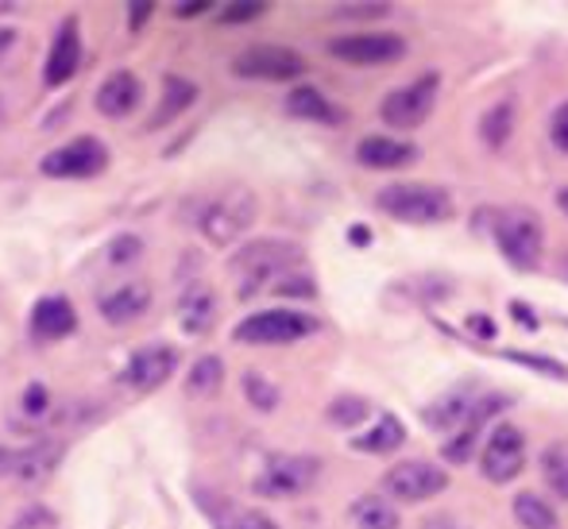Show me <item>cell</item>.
Wrapping results in <instances>:
<instances>
[{
  "instance_id": "1",
  "label": "cell",
  "mask_w": 568,
  "mask_h": 529,
  "mask_svg": "<svg viewBox=\"0 0 568 529\" xmlns=\"http://www.w3.org/2000/svg\"><path fill=\"white\" fill-rule=\"evenodd\" d=\"M306 255L298 244H286V240H252L232 255V275H236V294L240 298H252V294L267 291L278 275H298L294 267H302Z\"/></svg>"
},
{
  "instance_id": "2",
  "label": "cell",
  "mask_w": 568,
  "mask_h": 529,
  "mask_svg": "<svg viewBox=\"0 0 568 529\" xmlns=\"http://www.w3.org/2000/svg\"><path fill=\"white\" fill-rule=\"evenodd\" d=\"M255 197L244 186H225L217 194H210L197 210V228L210 244H232L255 224Z\"/></svg>"
},
{
  "instance_id": "3",
  "label": "cell",
  "mask_w": 568,
  "mask_h": 529,
  "mask_svg": "<svg viewBox=\"0 0 568 529\" xmlns=\"http://www.w3.org/2000/svg\"><path fill=\"white\" fill-rule=\"evenodd\" d=\"M387 216L403 224H442L453 216V197L442 186H422V182H395V186H383L375 197Z\"/></svg>"
},
{
  "instance_id": "4",
  "label": "cell",
  "mask_w": 568,
  "mask_h": 529,
  "mask_svg": "<svg viewBox=\"0 0 568 529\" xmlns=\"http://www.w3.org/2000/svg\"><path fill=\"white\" fill-rule=\"evenodd\" d=\"M495 247L515 271H534L541 263V221L538 213L510 205L495 213Z\"/></svg>"
},
{
  "instance_id": "5",
  "label": "cell",
  "mask_w": 568,
  "mask_h": 529,
  "mask_svg": "<svg viewBox=\"0 0 568 529\" xmlns=\"http://www.w3.org/2000/svg\"><path fill=\"white\" fill-rule=\"evenodd\" d=\"M322 476V460L306 452H278L263 464V471L255 476V495L263 499H298Z\"/></svg>"
},
{
  "instance_id": "6",
  "label": "cell",
  "mask_w": 568,
  "mask_h": 529,
  "mask_svg": "<svg viewBox=\"0 0 568 529\" xmlns=\"http://www.w3.org/2000/svg\"><path fill=\"white\" fill-rule=\"evenodd\" d=\"M317 333V317L298 314V309H263L236 325L232 340L236 344H260V348H278V344L306 340Z\"/></svg>"
},
{
  "instance_id": "7",
  "label": "cell",
  "mask_w": 568,
  "mask_h": 529,
  "mask_svg": "<svg viewBox=\"0 0 568 529\" xmlns=\"http://www.w3.org/2000/svg\"><path fill=\"white\" fill-rule=\"evenodd\" d=\"M109 166V151L98 135H82V140H70L62 147H54L51 155H43L39 171L47 179H98Z\"/></svg>"
},
{
  "instance_id": "8",
  "label": "cell",
  "mask_w": 568,
  "mask_h": 529,
  "mask_svg": "<svg viewBox=\"0 0 568 529\" xmlns=\"http://www.w3.org/2000/svg\"><path fill=\"white\" fill-rule=\"evenodd\" d=\"M445 487H449L445 468L429 460H403L383 476V495H390L398 502H426L434 495H442Z\"/></svg>"
},
{
  "instance_id": "9",
  "label": "cell",
  "mask_w": 568,
  "mask_h": 529,
  "mask_svg": "<svg viewBox=\"0 0 568 529\" xmlns=\"http://www.w3.org/2000/svg\"><path fill=\"white\" fill-rule=\"evenodd\" d=\"M232 74L255 82H294L306 74V59L291 47H252L232 62Z\"/></svg>"
},
{
  "instance_id": "10",
  "label": "cell",
  "mask_w": 568,
  "mask_h": 529,
  "mask_svg": "<svg viewBox=\"0 0 568 529\" xmlns=\"http://www.w3.org/2000/svg\"><path fill=\"white\" fill-rule=\"evenodd\" d=\"M329 54L352 67H390L406 54V39L390 31H372V35H341L329 39Z\"/></svg>"
},
{
  "instance_id": "11",
  "label": "cell",
  "mask_w": 568,
  "mask_h": 529,
  "mask_svg": "<svg viewBox=\"0 0 568 529\" xmlns=\"http://www.w3.org/2000/svg\"><path fill=\"white\" fill-rule=\"evenodd\" d=\"M526 468V440L515 425H495L491 437L484 445V456H479V471H484L491 484H510L518 479V471Z\"/></svg>"
},
{
  "instance_id": "12",
  "label": "cell",
  "mask_w": 568,
  "mask_h": 529,
  "mask_svg": "<svg viewBox=\"0 0 568 529\" xmlns=\"http://www.w3.org/2000/svg\"><path fill=\"white\" fill-rule=\"evenodd\" d=\"M437 85L442 82H437L434 74H426L414 85H406V90L387 93V101H383V120H387L390 128H403V132L426 124V116L434 112V101H437Z\"/></svg>"
},
{
  "instance_id": "13",
  "label": "cell",
  "mask_w": 568,
  "mask_h": 529,
  "mask_svg": "<svg viewBox=\"0 0 568 529\" xmlns=\"http://www.w3.org/2000/svg\"><path fill=\"white\" fill-rule=\"evenodd\" d=\"M179 367V348L171 344H148V348H135L132 359H128L124 383L135 390H159Z\"/></svg>"
},
{
  "instance_id": "14",
  "label": "cell",
  "mask_w": 568,
  "mask_h": 529,
  "mask_svg": "<svg viewBox=\"0 0 568 529\" xmlns=\"http://www.w3.org/2000/svg\"><path fill=\"white\" fill-rule=\"evenodd\" d=\"M78 67H82V39H78V20L70 16V20H62L59 35H54L51 43V54H47V67H43V82L51 85H67L70 78L78 74Z\"/></svg>"
},
{
  "instance_id": "15",
  "label": "cell",
  "mask_w": 568,
  "mask_h": 529,
  "mask_svg": "<svg viewBox=\"0 0 568 529\" xmlns=\"http://www.w3.org/2000/svg\"><path fill=\"white\" fill-rule=\"evenodd\" d=\"M507 406H510V398H503V395H484V398H479L476 418L464 425L460 433H453V437L445 440V452H442L445 460H449V464H468L471 452H476V440H479V433H484V425L491 421L499 410H507Z\"/></svg>"
},
{
  "instance_id": "16",
  "label": "cell",
  "mask_w": 568,
  "mask_h": 529,
  "mask_svg": "<svg viewBox=\"0 0 568 529\" xmlns=\"http://www.w3.org/2000/svg\"><path fill=\"white\" fill-rule=\"evenodd\" d=\"M479 398H484V395H476V390H453V395H445L442 403L426 406V414H422V418H426V425L434 433H445V437H453V433H460L464 425L476 418Z\"/></svg>"
},
{
  "instance_id": "17",
  "label": "cell",
  "mask_w": 568,
  "mask_h": 529,
  "mask_svg": "<svg viewBox=\"0 0 568 529\" xmlns=\"http://www.w3.org/2000/svg\"><path fill=\"white\" fill-rule=\"evenodd\" d=\"M78 328V314L62 294H47L31 309V336L36 340H62Z\"/></svg>"
},
{
  "instance_id": "18",
  "label": "cell",
  "mask_w": 568,
  "mask_h": 529,
  "mask_svg": "<svg viewBox=\"0 0 568 529\" xmlns=\"http://www.w3.org/2000/svg\"><path fill=\"white\" fill-rule=\"evenodd\" d=\"M143 98V85L135 74H128V70H116V74H109L105 82H101L98 90V112L101 116H132L135 105H140Z\"/></svg>"
},
{
  "instance_id": "19",
  "label": "cell",
  "mask_w": 568,
  "mask_h": 529,
  "mask_svg": "<svg viewBox=\"0 0 568 529\" xmlns=\"http://www.w3.org/2000/svg\"><path fill=\"white\" fill-rule=\"evenodd\" d=\"M213 321H217V294H213V286L194 283L179 298V325L186 328L190 336H202L213 328Z\"/></svg>"
},
{
  "instance_id": "20",
  "label": "cell",
  "mask_w": 568,
  "mask_h": 529,
  "mask_svg": "<svg viewBox=\"0 0 568 529\" xmlns=\"http://www.w3.org/2000/svg\"><path fill=\"white\" fill-rule=\"evenodd\" d=\"M356 159L364 166H372V171H398V166L414 163V159H418V151H414L410 143H403V140H387V135H367V140H359Z\"/></svg>"
},
{
  "instance_id": "21",
  "label": "cell",
  "mask_w": 568,
  "mask_h": 529,
  "mask_svg": "<svg viewBox=\"0 0 568 529\" xmlns=\"http://www.w3.org/2000/svg\"><path fill=\"white\" fill-rule=\"evenodd\" d=\"M148 306H151V291H148V286H140V283L120 286V291L105 294V298L98 302L101 317H105L109 325H128V321L148 314Z\"/></svg>"
},
{
  "instance_id": "22",
  "label": "cell",
  "mask_w": 568,
  "mask_h": 529,
  "mask_svg": "<svg viewBox=\"0 0 568 529\" xmlns=\"http://www.w3.org/2000/svg\"><path fill=\"white\" fill-rule=\"evenodd\" d=\"M286 112L298 120H317V124H341V109H333L314 85H294L286 98Z\"/></svg>"
},
{
  "instance_id": "23",
  "label": "cell",
  "mask_w": 568,
  "mask_h": 529,
  "mask_svg": "<svg viewBox=\"0 0 568 529\" xmlns=\"http://www.w3.org/2000/svg\"><path fill=\"white\" fill-rule=\"evenodd\" d=\"M59 445H31L28 452H16V479L20 484H43L47 476H51L54 468H59Z\"/></svg>"
},
{
  "instance_id": "24",
  "label": "cell",
  "mask_w": 568,
  "mask_h": 529,
  "mask_svg": "<svg viewBox=\"0 0 568 529\" xmlns=\"http://www.w3.org/2000/svg\"><path fill=\"white\" fill-rule=\"evenodd\" d=\"M403 440H406L403 421H398L395 414H383V418L375 421L372 429L364 433V437L352 440V445H356L359 452H379V456H387V452H395V448H403Z\"/></svg>"
},
{
  "instance_id": "25",
  "label": "cell",
  "mask_w": 568,
  "mask_h": 529,
  "mask_svg": "<svg viewBox=\"0 0 568 529\" xmlns=\"http://www.w3.org/2000/svg\"><path fill=\"white\" fill-rule=\"evenodd\" d=\"M352 522L356 529H398V510L383 495H364L352 502Z\"/></svg>"
},
{
  "instance_id": "26",
  "label": "cell",
  "mask_w": 568,
  "mask_h": 529,
  "mask_svg": "<svg viewBox=\"0 0 568 529\" xmlns=\"http://www.w3.org/2000/svg\"><path fill=\"white\" fill-rule=\"evenodd\" d=\"M221 383H225V364H221V356H202L186 375V395L210 398L221 390Z\"/></svg>"
},
{
  "instance_id": "27",
  "label": "cell",
  "mask_w": 568,
  "mask_h": 529,
  "mask_svg": "<svg viewBox=\"0 0 568 529\" xmlns=\"http://www.w3.org/2000/svg\"><path fill=\"white\" fill-rule=\"evenodd\" d=\"M194 98H197L194 82H186V78H166L163 82V105H159L151 124L159 128V124H166V120H174L179 112H186L190 105H194Z\"/></svg>"
},
{
  "instance_id": "28",
  "label": "cell",
  "mask_w": 568,
  "mask_h": 529,
  "mask_svg": "<svg viewBox=\"0 0 568 529\" xmlns=\"http://www.w3.org/2000/svg\"><path fill=\"white\" fill-rule=\"evenodd\" d=\"M541 476L554 487V495L568 499V440H554V445L541 452Z\"/></svg>"
},
{
  "instance_id": "29",
  "label": "cell",
  "mask_w": 568,
  "mask_h": 529,
  "mask_svg": "<svg viewBox=\"0 0 568 529\" xmlns=\"http://www.w3.org/2000/svg\"><path fill=\"white\" fill-rule=\"evenodd\" d=\"M510 132H515V105L510 101L487 109V116L479 120V135H484L487 147H503L510 140Z\"/></svg>"
},
{
  "instance_id": "30",
  "label": "cell",
  "mask_w": 568,
  "mask_h": 529,
  "mask_svg": "<svg viewBox=\"0 0 568 529\" xmlns=\"http://www.w3.org/2000/svg\"><path fill=\"white\" fill-rule=\"evenodd\" d=\"M515 518L523 529H557V515L541 495H518L515 499Z\"/></svg>"
},
{
  "instance_id": "31",
  "label": "cell",
  "mask_w": 568,
  "mask_h": 529,
  "mask_svg": "<svg viewBox=\"0 0 568 529\" xmlns=\"http://www.w3.org/2000/svg\"><path fill=\"white\" fill-rule=\"evenodd\" d=\"M372 414V406L364 403V398L356 395H341L337 403L329 406V425H341V429H348V425H359Z\"/></svg>"
},
{
  "instance_id": "32",
  "label": "cell",
  "mask_w": 568,
  "mask_h": 529,
  "mask_svg": "<svg viewBox=\"0 0 568 529\" xmlns=\"http://www.w3.org/2000/svg\"><path fill=\"white\" fill-rule=\"evenodd\" d=\"M217 529H278L267 515L260 510H225L221 518H213Z\"/></svg>"
},
{
  "instance_id": "33",
  "label": "cell",
  "mask_w": 568,
  "mask_h": 529,
  "mask_svg": "<svg viewBox=\"0 0 568 529\" xmlns=\"http://www.w3.org/2000/svg\"><path fill=\"white\" fill-rule=\"evenodd\" d=\"M244 390H247V403L255 406V410H275L278 406V390L271 387L263 375H244Z\"/></svg>"
},
{
  "instance_id": "34",
  "label": "cell",
  "mask_w": 568,
  "mask_h": 529,
  "mask_svg": "<svg viewBox=\"0 0 568 529\" xmlns=\"http://www.w3.org/2000/svg\"><path fill=\"white\" fill-rule=\"evenodd\" d=\"M263 12H267V4H263V0H236V4L221 8V23H225V28H236V23L260 20Z\"/></svg>"
},
{
  "instance_id": "35",
  "label": "cell",
  "mask_w": 568,
  "mask_h": 529,
  "mask_svg": "<svg viewBox=\"0 0 568 529\" xmlns=\"http://www.w3.org/2000/svg\"><path fill=\"white\" fill-rule=\"evenodd\" d=\"M549 135H554L557 147L568 151V101L554 112V120H549Z\"/></svg>"
},
{
  "instance_id": "36",
  "label": "cell",
  "mask_w": 568,
  "mask_h": 529,
  "mask_svg": "<svg viewBox=\"0 0 568 529\" xmlns=\"http://www.w3.org/2000/svg\"><path fill=\"white\" fill-rule=\"evenodd\" d=\"M337 16H352V20H359V16H387V4H341Z\"/></svg>"
},
{
  "instance_id": "37",
  "label": "cell",
  "mask_w": 568,
  "mask_h": 529,
  "mask_svg": "<svg viewBox=\"0 0 568 529\" xmlns=\"http://www.w3.org/2000/svg\"><path fill=\"white\" fill-rule=\"evenodd\" d=\"M43 406H47V387H43V383H31V387H28V398H23V410H28V414H39Z\"/></svg>"
},
{
  "instance_id": "38",
  "label": "cell",
  "mask_w": 568,
  "mask_h": 529,
  "mask_svg": "<svg viewBox=\"0 0 568 529\" xmlns=\"http://www.w3.org/2000/svg\"><path fill=\"white\" fill-rule=\"evenodd\" d=\"M31 522H23V515H20V522H16L12 529H51L54 526V515L51 510H31Z\"/></svg>"
},
{
  "instance_id": "39",
  "label": "cell",
  "mask_w": 568,
  "mask_h": 529,
  "mask_svg": "<svg viewBox=\"0 0 568 529\" xmlns=\"http://www.w3.org/2000/svg\"><path fill=\"white\" fill-rule=\"evenodd\" d=\"M135 252H140V240H135V236H120L116 244L109 247V255H113L116 263H124L128 255H135Z\"/></svg>"
},
{
  "instance_id": "40",
  "label": "cell",
  "mask_w": 568,
  "mask_h": 529,
  "mask_svg": "<svg viewBox=\"0 0 568 529\" xmlns=\"http://www.w3.org/2000/svg\"><path fill=\"white\" fill-rule=\"evenodd\" d=\"M468 328H476V336H484V340H491L495 336V325L487 317H468Z\"/></svg>"
},
{
  "instance_id": "41",
  "label": "cell",
  "mask_w": 568,
  "mask_h": 529,
  "mask_svg": "<svg viewBox=\"0 0 568 529\" xmlns=\"http://www.w3.org/2000/svg\"><path fill=\"white\" fill-rule=\"evenodd\" d=\"M151 16V4H132L128 8V23H132V28H143V20H148Z\"/></svg>"
},
{
  "instance_id": "42",
  "label": "cell",
  "mask_w": 568,
  "mask_h": 529,
  "mask_svg": "<svg viewBox=\"0 0 568 529\" xmlns=\"http://www.w3.org/2000/svg\"><path fill=\"white\" fill-rule=\"evenodd\" d=\"M16 47V31L12 28H0V62H4V54Z\"/></svg>"
},
{
  "instance_id": "43",
  "label": "cell",
  "mask_w": 568,
  "mask_h": 529,
  "mask_svg": "<svg viewBox=\"0 0 568 529\" xmlns=\"http://www.w3.org/2000/svg\"><path fill=\"white\" fill-rule=\"evenodd\" d=\"M210 8H213V4H205V0H197V4H179V8H174V12H179V16H202V12H210Z\"/></svg>"
},
{
  "instance_id": "44",
  "label": "cell",
  "mask_w": 568,
  "mask_h": 529,
  "mask_svg": "<svg viewBox=\"0 0 568 529\" xmlns=\"http://www.w3.org/2000/svg\"><path fill=\"white\" fill-rule=\"evenodd\" d=\"M426 529H460V526H456L449 515H434V518L426 522Z\"/></svg>"
},
{
  "instance_id": "45",
  "label": "cell",
  "mask_w": 568,
  "mask_h": 529,
  "mask_svg": "<svg viewBox=\"0 0 568 529\" xmlns=\"http://www.w3.org/2000/svg\"><path fill=\"white\" fill-rule=\"evenodd\" d=\"M12 464H16V452H8V448H0V476H4V471H12Z\"/></svg>"
},
{
  "instance_id": "46",
  "label": "cell",
  "mask_w": 568,
  "mask_h": 529,
  "mask_svg": "<svg viewBox=\"0 0 568 529\" xmlns=\"http://www.w3.org/2000/svg\"><path fill=\"white\" fill-rule=\"evenodd\" d=\"M352 244L364 247L367 244V228H352Z\"/></svg>"
},
{
  "instance_id": "47",
  "label": "cell",
  "mask_w": 568,
  "mask_h": 529,
  "mask_svg": "<svg viewBox=\"0 0 568 529\" xmlns=\"http://www.w3.org/2000/svg\"><path fill=\"white\" fill-rule=\"evenodd\" d=\"M515 317H518V321H526V325H530V328H534V325H538V317H530V314H526V309H523V306H515Z\"/></svg>"
},
{
  "instance_id": "48",
  "label": "cell",
  "mask_w": 568,
  "mask_h": 529,
  "mask_svg": "<svg viewBox=\"0 0 568 529\" xmlns=\"http://www.w3.org/2000/svg\"><path fill=\"white\" fill-rule=\"evenodd\" d=\"M557 205H561V210L568 213V186H565V190H557Z\"/></svg>"
},
{
  "instance_id": "49",
  "label": "cell",
  "mask_w": 568,
  "mask_h": 529,
  "mask_svg": "<svg viewBox=\"0 0 568 529\" xmlns=\"http://www.w3.org/2000/svg\"><path fill=\"white\" fill-rule=\"evenodd\" d=\"M561 267H565V275H568V255H565V263H561Z\"/></svg>"
}]
</instances>
